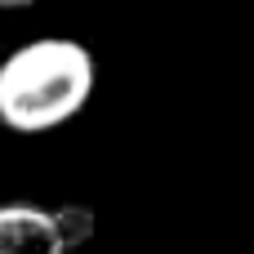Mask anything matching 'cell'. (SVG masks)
I'll return each mask as SVG.
<instances>
[{"instance_id":"cell-1","label":"cell","mask_w":254,"mask_h":254,"mask_svg":"<svg viewBox=\"0 0 254 254\" xmlns=\"http://www.w3.org/2000/svg\"><path fill=\"white\" fill-rule=\"evenodd\" d=\"M94 94V54L80 40L45 36L0 63V125L40 134L71 121Z\"/></svg>"},{"instance_id":"cell-2","label":"cell","mask_w":254,"mask_h":254,"mask_svg":"<svg viewBox=\"0 0 254 254\" xmlns=\"http://www.w3.org/2000/svg\"><path fill=\"white\" fill-rule=\"evenodd\" d=\"M0 254H67L54 210L0 205Z\"/></svg>"},{"instance_id":"cell-3","label":"cell","mask_w":254,"mask_h":254,"mask_svg":"<svg viewBox=\"0 0 254 254\" xmlns=\"http://www.w3.org/2000/svg\"><path fill=\"white\" fill-rule=\"evenodd\" d=\"M54 219H58V232H63V246L67 250H80L94 237V210L89 205H58Z\"/></svg>"},{"instance_id":"cell-4","label":"cell","mask_w":254,"mask_h":254,"mask_svg":"<svg viewBox=\"0 0 254 254\" xmlns=\"http://www.w3.org/2000/svg\"><path fill=\"white\" fill-rule=\"evenodd\" d=\"M27 4H36V0H0V9H27Z\"/></svg>"}]
</instances>
